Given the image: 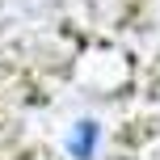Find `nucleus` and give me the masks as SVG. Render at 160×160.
<instances>
[{"label":"nucleus","instance_id":"1","mask_svg":"<svg viewBox=\"0 0 160 160\" xmlns=\"http://www.w3.org/2000/svg\"><path fill=\"white\" fill-rule=\"evenodd\" d=\"M63 148H68V156H72V160H93L97 152H101V127H97L93 118L72 122V131H68Z\"/></svg>","mask_w":160,"mask_h":160}]
</instances>
